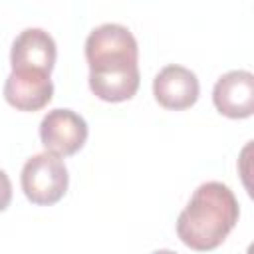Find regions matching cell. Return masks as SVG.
Here are the masks:
<instances>
[{"label":"cell","instance_id":"6da1fadb","mask_svg":"<svg viewBox=\"0 0 254 254\" xmlns=\"http://www.w3.org/2000/svg\"><path fill=\"white\" fill-rule=\"evenodd\" d=\"M240 206L228 185L208 181L196 187L177 218V236L196 252L218 248L236 226Z\"/></svg>","mask_w":254,"mask_h":254},{"label":"cell","instance_id":"7a4b0ae2","mask_svg":"<svg viewBox=\"0 0 254 254\" xmlns=\"http://www.w3.org/2000/svg\"><path fill=\"white\" fill-rule=\"evenodd\" d=\"M20 185L26 198L38 206H50L64 198L69 185L67 167L54 153H38L30 157L20 173Z\"/></svg>","mask_w":254,"mask_h":254},{"label":"cell","instance_id":"3957f363","mask_svg":"<svg viewBox=\"0 0 254 254\" xmlns=\"http://www.w3.org/2000/svg\"><path fill=\"white\" fill-rule=\"evenodd\" d=\"M85 60L89 67L139 64V46L127 26L105 22L89 32L85 40Z\"/></svg>","mask_w":254,"mask_h":254},{"label":"cell","instance_id":"277c9868","mask_svg":"<svg viewBox=\"0 0 254 254\" xmlns=\"http://www.w3.org/2000/svg\"><path fill=\"white\" fill-rule=\"evenodd\" d=\"M87 135L89 129L85 119L65 107L48 111L40 121V141L48 153L58 157L75 155L85 145Z\"/></svg>","mask_w":254,"mask_h":254},{"label":"cell","instance_id":"5b68a950","mask_svg":"<svg viewBox=\"0 0 254 254\" xmlns=\"http://www.w3.org/2000/svg\"><path fill=\"white\" fill-rule=\"evenodd\" d=\"M58 48L54 38L44 28L22 30L10 48L12 71H44L52 73L56 65Z\"/></svg>","mask_w":254,"mask_h":254},{"label":"cell","instance_id":"8992f818","mask_svg":"<svg viewBox=\"0 0 254 254\" xmlns=\"http://www.w3.org/2000/svg\"><path fill=\"white\" fill-rule=\"evenodd\" d=\"M200 93L198 77L192 69L169 64L159 69L153 79V95L157 103L171 111H183L196 103Z\"/></svg>","mask_w":254,"mask_h":254},{"label":"cell","instance_id":"52a82bcc","mask_svg":"<svg viewBox=\"0 0 254 254\" xmlns=\"http://www.w3.org/2000/svg\"><path fill=\"white\" fill-rule=\"evenodd\" d=\"M216 111L230 119H246L254 113V75L246 69H232L220 75L212 89Z\"/></svg>","mask_w":254,"mask_h":254},{"label":"cell","instance_id":"ba28073f","mask_svg":"<svg viewBox=\"0 0 254 254\" xmlns=\"http://www.w3.org/2000/svg\"><path fill=\"white\" fill-rule=\"evenodd\" d=\"M52 95L54 83L44 71H10L4 81V99L18 111L44 109Z\"/></svg>","mask_w":254,"mask_h":254},{"label":"cell","instance_id":"9c48e42d","mask_svg":"<svg viewBox=\"0 0 254 254\" xmlns=\"http://www.w3.org/2000/svg\"><path fill=\"white\" fill-rule=\"evenodd\" d=\"M89 89L91 93L107 103H119L131 99L141 83L139 64L129 65H103L89 67Z\"/></svg>","mask_w":254,"mask_h":254},{"label":"cell","instance_id":"30bf717a","mask_svg":"<svg viewBox=\"0 0 254 254\" xmlns=\"http://www.w3.org/2000/svg\"><path fill=\"white\" fill-rule=\"evenodd\" d=\"M10 200H12V183L6 171L0 169V212H4L10 206Z\"/></svg>","mask_w":254,"mask_h":254},{"label":"cell","instance_id":"8fae6325","mask_svg":"<svg viewBox=\"0 0 254 254\" xmlns=\"http://www.w3.org/2000/svg\"><path fill=\"white\" fill-rule=\"evenodd\" d=\"M151 254H177V252H173V250H167V248H163V250H155V252H151Z\"/></svg>","mask_w":254,"mask_h":254}]
</instances>
